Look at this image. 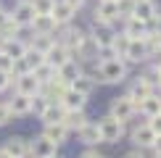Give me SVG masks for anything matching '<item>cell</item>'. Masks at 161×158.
<instances>
[{"label":"cell","mask_w":161,"mask_h":158,"mask_svg":"<svg viewBox=\"0 0 161 158\" xmlns=\"http://www.w3.org/2000/svg\"><path fill=\"white\" fill-rule=\"evenodd\" d=\"M8 108H11L13 116H26V113L32 111V97H29V95H19V92H16V95L11 97Z\"/></svg>","instance_id":"44dd1931"},{"label":"cell","mask_w":161,"mask_h":158,"mask_svg":"<svg viewBox=\"0 0 161 158\" xmlns=\"http://www.w3.org/2000/svg\"><path fill=\"white\" fill-rule=\"evenodd\" d=\"M116 5H119V13H122V18L132 16V11H135V0H116Z\"/></svg>","instance_id":"d6a6232c"},{"label":"cell","mask_w":161,"mask_h":158,"mask_svg":"<svg viewBox=\"0 0 161 158\" xmlns=\"http://www.w3.org/2000/svg\"><path fill=\"white\" fill-rule=\"evenodd\" d=\"M58 42L61 45H66V48H69L71 53H74V58H77V50L82 48V45L87 42V32L82 29V26H74V24H66V26H58Z\"/></svg>","instance_id":"7a4b0ae2"},{"label":"cell","mask_w":161,"mask_h":158,"mask_svg":"<svg viewBox=\"0 0 161 158\" xmlns=\"http://www.w3.org/2000/svg\"><path fill=\"white\" fill-rule=\"evenodd\" d=\"M95 84H98V79H95V76H90V74H85V71H82V74H79V76L74 79V82L69 84V87L90 97V95H92V90H95Z\"/></svg>","instance_id":"7402d4cb"},{"label":"cell","mask_w":161,"mask_h":158,"mask_svg":"<svg viewBox=\"0 0 161 158\" xmlns=\"http://www.w3.org/2000/svg\"><path fill=\"white\" fill-rule=\"evenodd\" d=\"M79 134V142L87 145V148H92V145H98V142H103L100 140V129H98V121H87L82 129L77 132Z\"/></svg>","instance_id":"2e32d148"},{"label":"cell","mask_w":161,"mask_h":158,"mask_svg":"<svg viewBox=\"0 0 161 158\" xmlns=\"http://www.w3.org/2000/svg\"><path fill=\"white\" fill-rule=\"evenodd\" d=\"M5 18H8V13H5L3 8H0V24H3V21H5Z\"/></svg>","instance_id":"ee69618b"},{"label":"cell","mask_w":161,"mask_h":158,"mask_svg":"<svg viewBox=\"0 0 161 158\" xmlns=\"http://www.w3.org/2000/svg\"><path fill=\"white\" fill-rule=\"evenodd\" d=\"M29 3H32V8H35V13L45 16V13L53 11V3H56V0H29Z\"/></svg>","instance_id":"4dcf8cb0"},{"label":"cell","mask_w":161,"mask_h":158,"mask_svg":"<svg viewBox=\"0 0 161 158\" xmlns=\"http://www.w3.org/2000/svg\"><path fill=\"white\" fill-rule=\"evenodd\" d=\"M151 29L156 32V34H161V11H158V16L153 18V24H151Z\"/></svg>","instance_id":"60d3db41"},{"label":"cell","mask_w":161,"mask_h":158,"mask_svg":"<svg viewBox=\"0 0 161 158\" xmlns=\"http://www.w3.org/2000/svg\"><path fill=\"white\" fill-rule=\"evenodd\" d=\"M0 71H5V74H11V71H13V58L3 55V53H0Z\"/></svg>","instance_id":"d590c367"},{"label":"cell","mask_w":161,"mask_h":158,"mask_svg":"<svg viewBox=\"0 0 161 158\" xmlns=\"http://www.w3.org/2000/svg\"><path fill=\"white\" fill-rule=\"evenodd\" d=\"M130 142L135 145L137 150H151V148H153V142H156V134L151 132L148 121L135 124V127H132V132H130Z\"/></svg>","instance_id":"5b68a950"},{"label":"cell","mask_w":161,"mask_h":158,"mask_svg":"<svg viewBox=\"0 0 161 158\" xmlns=\"http://www.w3.org/2000/svg\"><path fill=\"white\" fill-rule=\"evenodd\" d=\"M108 116L119 118V121H130L132 116H137V103L132 100L130 95H119V97H111V105H108Z\"/></svg>","instance_id":"3957f363"},{"label":"cell","mask_w":161,"mask_h":158,"mask_svg":"<svg viewBox=\"0 0 161 158\" xmlns=\"http://www.w3.org/2000/svg\"><path fill=\"white\" fill-rule=\"evenodd\" d=\"M137 113L143 116L145 121L161 113V95H158V92H153V95H148L145 100H140V103H137Z\"/></svg>","instance_id":"5bb4252c"},{"label":"cell","mask_w":161,"mask_h":158,"mask_svg":"<svg viewBox=\"0 0 161 158\" xmlns=\"http://www.w3.org/2000/svg\"><path fill=\"white\" fill-rule=\"evenodd\" d=\"M122 24H124L122 32H124L130 40H145V34L151 32V26L145 24V21H140V18H135V16H127Z\"/></svg>","instance_id":"8fae6325"},{"label":"cell","mask_w":161,"mask_h":158,"mask_svg":"<svg viewBox=\"0 0 161 158\" xmlns=\"http://www.w3.org/2000/svg\"><path fill=\"white\" fill-rule=\"evenodd\" d=\"M29 50V45H24L21 40H3V42H0V53H3V55H8V58H13V61H16V58H24V53Z\"/></svg>","instance_id":"e0dca14e"},{"label":"cell","mask_w":161,"mask_h":158,"mask_svg":"<svg viewBox=\"0 0 161 158\" xmlns=\"http://www.w3.org/2000/svg\"><path fill=\"white\" fill-rule=\"evenodd\" d=\"M64 113H66V108L61 103H50L48 108L40 113V118H42V124H61L64 121Z\"/></svg>","instance_id":"d4e9b609"},{"label":"cell","mask_w":161,"mask_h":158,"mask_svg":"<svg viewBox=\"0 0 161 158\" xmlns=\"http://www.w3.org/2000/svg\"><path fill=\"white\" fill-rule=\"evenodd\" d=\"M132 16L140 18V21H145V24H153V18L158 16V5H156V0H135V11H132Z\"/></svg>","instance_id":"ba28073f"},{"label":"cell","mask_w":161,"mask_h":158,"mask_svg":"<svg viewBox=\"0 0 161 158\" xmlns=\"http://www.w3.org/2000/svg\"><path fill=\"white\" fill-rule=\"evenodd\" d=\"M69 61H74V53L66 48V45H61L58 40H56V45H53V48L45 53V63H50L53 69H61V66L69 63Z\"/></svg>","instance_id":"8992f818"},{"label":"cell","mask_w":161,"mask_h":158,"mask_svg":"<svg viewBox=\"0 0 161 158\" xmlns=\"http://www.w3.org/2000/svg\"><path fill=\"white\" fill-rule=\"evenodd\" d=\"M48 158H58V155H48Z\"/></svg>","instance_id":"7dc6e473"},{"label":"cell","mask_w":161,"mask_h":158,"mask_svg":"<svg viewBox=\"0 0 161 158\" xmlns=\"http://www.w3.org/2000/svg\"><path fill=\"white\" fill-rule=\"evenodd\" d=\"M5 150L11 153V158H26V153H29V142L21 140V137H11V140L5 142Z\"/></svg>","instance_id":"484cf974"},{"label":"cell","mask_w":161,"mask_h":158,"mask_svg":"<svg viewBox=\"0 0 161 158\" xmlns=\"http://www.w3.org/2000/svg\"><path fill=\"white\" fill-rule=\"evenodd\" d=\"M32 29H35V34H56L58 32V24L53 21L50 13H45V16H35V21H32Z\"/></svg>","instance_id":"d6986e66"},{"label":"cell","mask_w":161,"mask_h":158,"mask_svg":"<svg viewBox=\"0 0 161 158\" xmlns=\"http://www.w3.org/2000/svg\"><path fill=\"white\" fill-rule=\"evenodd\" d=\"M153 63H156V69H158V76H161V58H158V61H153Z\"/></svg>","instance_id":"f6af8a7d"},{"label":"cell","mask_w":161,"mask_h":158,"mask_svg":"<svg viewBox=\"0 0 161 158\" xmlns=\"http://www.w3.org/2000/svg\"><path fill=\"white\" fill-rule=\"evenodd\" d=\"M50 16H53V21H56L58 26H66V24H71V21H74L77 8H71V5L66 3V0H56V3H53Z\"/></svg>","instance_id":"52a82bcc"},{"label":"cell","mask_w":161,"mask_h":158,"mask_svg":"<svg viewBox=\"0 0 161 158\" xmlns=\"http://www.w3.org/2000/svg\"><path fill=\"white\" fill-rule=\"evenodd\" d=\"M79 158H106V155H103V153H98V150H92V148H87Z\"/></svg>","instance_id":"74e56055"},{"label":"cell","mask_w":161,"mask_h":158,"mask_svg":"<svg viewBox=\"0 0 161 158\" xmlns=\"http://www.w3.org/2000/svg\"><path fill=\"white\" fill-rule=\"evenodd\" d=\"M156 92H158V95H161V82H158V87H156Z\"/></svg>","instance_id":"bcb514c9"},{"label":"cell","mask_w":161,"mask_h":158,"mask_svg":"<svg viewBox=\"0 0 161 158\" xmlns=\"http://www.w3.org/2000/svg\"><path fill=\"white\" fill-rule=\"evenodd\" d=\"M98 129H100V140L108 145H116L124 137V121H119L114 116H103L98 121Z\"/></svg>","instance_id":"277c9868"},{"label":"cell","mask_w":161,"mask_h":158,"mask_svg":"<svg viewBox=\"0 0 161 158\" xmlns=\"http://www.w3.org/2000/svg\"><path fill=\"white\" fill-rule=\"evenodd\" d=\"M13 82H16V92H19V95H29V97H35L37 92H40V87H42V84H40V79L32 74V71H29V74L16 76Z\"/></svg>","instance_id":"30bf717a"},{"label":"cell","mask_w":161,"mask_h":158,"mask_svg":"<svg viewBox=\"0 0 161 158\" xmlns=\"http://www.w3.org/2000/svg\"><path fill=\"white\" fill-rule=\"evenodd\" d=\"M56 148H58V145H56V142H50L45 134H40V137H35V140L29 142V153L35 155V158H48V155H56Z\"/></svg>","instance_id":"4fadbf2b"},{"label":"cell","mask_w":161,"mask_h":158,"mask_svg":"<svg viewBox=\"0 0 161 158\" xmlns=\"http://www.w3.org/2000/svg\"><path fill=\"white\" fill-rule=\"evenodd\" d=\"M35 16H37V13H35V8H32L29 0H19L16 8H13V13H11V18H13L19 26H32Z\"/></svg>","instance_id":"9c48e42d"},{"label":"cell","mask_w":161,"mask_h":158,"mask_svg":"<svg viewBox=\"0 0 161 158\" xmlns=\"http://www.w3.org/2000/svg\"><path fill=\"white\" fill-rule=\"evenodd\" d=\"M11 82H13V79H11V74H5V71H0V92H3L5 87H8Z\"/></svg>","instance_id":"8d00e7d4"},{"label":"cell","mask_w":161,"mask_h":158,"mask_svg":"<svg viewBox=\"0 0 161 158\" xmlns=\"http://www.w3.org/2000/svg\"><path fill=\"white\" fill-rule=\"evenodd\" d=\"M153 92H156V90H153V87H151L148 82H145L143 76H137L135 82L130 84V90H127V95H130V97H132L135 103H140V100H145L148 95H153Z\"/></svg>","instance_id":"ac0fdd59"},{"label":"cell","mask_w":161,"mask_h":158,"mask_svg":"<svg viewBox=\"0 0 161 158\" xmlns=\"http://www.w3.org/2000/svg\"><path fill=\"white\" fill-rule=\"evenodd\" d=\"M130 74V63L124 58H100L95 63V79L103 84H122Z\"/></svg>","instance_id":"6da1fadb"},{"label":"cell","mask_w":161,"mask_h":158,"mask_svg":"<svg viewBox=\"0 0 161 158\" xmlns=\"http://www.w3.org/2000/svg\"><path fill=\"white\" fill-rule=\"evenodd\" d=\"M148 127H151V132H153L156 137H161V113L153 116V118H148Z\"/></svg>","instance_id":"e575fe53"},{"label":"cell","mask_w":161,"mask_h":158,"mask_svg":"<svg viewBox=\"0 0 161 158\" xmlns=\"http://www.w3.org/2000/svg\"><path fill=\"white\" fill-rule=\"evenodd\" d=\"M124 158H148V155H145V150H130V153H124Z\"/></svg>","instance_id":"ab89813d"},{"label":"cell","mask_w":161,"mask_h":158,"mask_svg":"<svg viewBox=\"0 0 161 158\" xmlns=\"http://www.w3.org/2000/svg\"><path fill=\"white\" fill-rule=\"evenodd\" d=\"M87 121H90V118L85 116V111H66L61 124H64V127L69 129V132H79V129H82Z\"/></svg>","instance_id":"ffe728a7"},{"label":"cell","mask_w":161,"mask_h":158,"mask_svg":"<svg viewBox=\"0 0 161 158\" xmlns=\"http://www.w3.org/2000/svg\"><path fill=\"white\" fill-rule=\"evenodd\" d=\"M0 158H11V153H8L5 148H0Z\"/></svg>","instance_id":"7bdbcfd3"},{"label":"cell","mask_w":161,"mask_h":158,"mask_svg":"<svg viewBox=\"0 0 161 158\" xmlns=\"http://www.w3.org/2000/svg\"><path fill=\"white\" fill-rule=\"evenodd\" d=\"M151 153H153V158H161V137H156V142H153Z\"/></svg>","instance_id":"f35d334b"},{"label":"cell","mask_w":161,"mask_h":158,"mask_svg":"<svg viewBox=\"0 0 161 158\" xmlns=\"http://www.w3.org/2000/svg\"><path fill=\"white\" fill-rule=\"evenodd\" d=\"M11 108H8V103H0V127H5V124L11 121Z\"/></svg>","instance_id":"836d02e7"},{"label":"cell","mask_w":161,"mask_h":158,"mask_svg":"<svg viewBox=\"0 0 161 158\" xmlns=\"http://www.w3.org/2000/svg\"><path fill=\"white\" fill-rule=\"evenodd\" d=\"M58 103H61L66 111H85L87 95H82V92H77V90H71V87H66V92L61 95V100H58Z\"/></svg>","instance_id":"9a60e30c"},{"label":"cell","mask_w":161,"mask_h":158,"mask_svg":"<svg viewBox=\"0 0 161 158\" xmlns=\"http://www.w3.org/2000/svg\"><path fill=\"white\" fill-rule=\"evenodd\" d=\"M48 105H50V103H48V97H45V95H40V92H37V95H35V97H32V111H35V113H37V116H40V113H42V111H45V108H48Z\"/></svg>","instance_id":"1f68e13d"},{"label":"cell","mask_w":161,"mask_h":158,"mask_svg":"<svg viewBox=\"0 0 161 158\" xmlns=\"http://www.w3.org/2000/svg\"><path fill=\"white\" fill-rule=\"evenodd\" d=\"M24 61H26V66H29V71H35L37 69V66H42L45 63V55H42V53H37V50H26L24 53Z\"/></svg>","instance_id":"f546056e"},{"label":"cell","mask_w":161,"mask_h":158,"mask_svg":"<svg viewBox=\"0 0 161 158\" xmlns=\"http://www.w3.org/2000/svg\"><path fill=\"white\" fill-rule=\"evenodd\" d=\"M56 71H58V69H53L50 63H42V66H37V69L32 71V74L40 79V84H48L50 79H56Z\"/></svg>","instance_id":"f1b7e54d"},{"label":"cell","mask_w":161,"mask_h":158,"mask_svg":"<svg viewBox=\"0 0 161 158\" xmlns=\"http://www.w3.org/2000/svg\"><path fill=\"white\" fill-rule=\"evenodd\" d=\"M127 48H130V37H127L124 32H114V34H111V50L116 53L119 58H124Z\"/></svg>","instance_id":"4316f807"},{"label":"cell","mask_w":161,"mask_h":158,"mask_svg":"<svg viewBox=\"0 0 161 158\" xmlns=\"http://www.w3.org/2000/svg\"><path fill=\"white\" fill-rule=\"evenodd\" d=\"M124 61L130 63V66L132 63H148L151 61L143 40H130V48H127V53H124Z\"/></svg>","instance_id":"7c38bea8"},{"label":"cell","mask_w":161,"mask_h":158,"mask_svg":"<svg viewBox=\"0 0 161 158\" xmlns=\"http://www.w3.org/2000/svg\"><path fill=\"white\" fill-rule=\"evenodd\" d=\"M56 74H58V79H61L64 84H71L79 74H82V63H79V61H69V63H64Z\"/></svg>","instance_id":"603a6c76"},{"label":"cell","mask_w":161,"mask_h":158,"mask_svg":"<svg viewBox=\"0 0 161 158\" xmlns=\"http://www.w3.org/2000/svg\"><path fill=\"white\" fill-rule=\"evenodd\" d=\"M42 134L48 137L50 142H56V145H64V142H66V137H69V129H66L64 124H45Z\"/></svg>","instance_id":"cb8c5ba5"},{"label":"cell","mask_w":161,"mask_h":158,"mask_svg":"<svg viewBox=\"0 0 161 158\" xmlns=\"http://www.w3.org/2000/svg\"><path fill=\"white\" fill-rule=\"evenodd\" d=\"M53 45H56V34H35V42H32V50H37V53H48Z\"/></svg>","instance_id":"83f0119b"},{"label":"cell","mask_w":161,"mask_h":158,"mask_svg":"<svg viewBox=\"0 0 161 158\" xmlns=\"http://www.w3.org/2000/svg\"><path fill=\"white\" fill-rule=\"evenodd\" d=\"M66 3H69L71 8H77V11H79V8H82V5H85V0H66Z\"/></svg>","instance_id":"b9f144b4"}]
</instances>
